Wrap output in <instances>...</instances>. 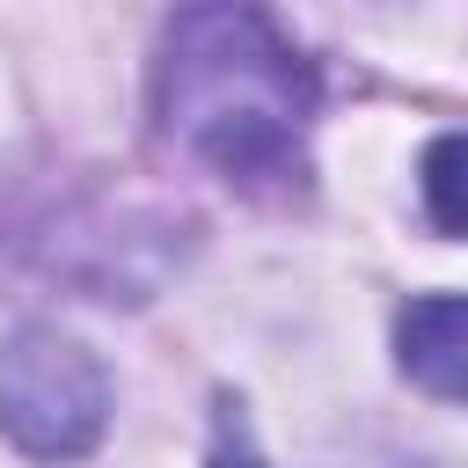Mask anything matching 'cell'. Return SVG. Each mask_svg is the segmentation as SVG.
Returning a JSON list of instances; mask_svg holds the SVG:
<instances>
[{
    "label": "cell",
    "instance_id": "5b68a950",
    "mask_svg": "<svg viewBox=\"0 0 468 468\" xmlns=\"http://www.w3.org/2000/svg\"><path fill=\"white\" fill-rule=\"evenodd\" d=\"M205 468H271V461L256 453V439H249V424H241L234 402H219V417H212V453H205Z\"/></svg>",
    "mask_w": 468,
    "mask_h": 468
},
{
    "label": "cell",
    "instance_id": "3957f363",
    "mask_svg": "<svg viewBox=\"0 0 468 468\" xmlns=\"http://www.w3.org/2000/svg\"><path fill=\"white\" fill-rule=\"evenodd\" d=\"M395 358L402 373L439 395V402H461V380H468V351H461V292H424L395 314Z\"/></svg>",
    "mask_w": 468,
    "mask_h": 468
},
{
    "label": "cell",
    "instance_id": "277c9868",
    "mask_svg": "<svg viewBox=\"0 0 468 468\" xmlns=\"http://www.w3.org/2000/svg\"><path fill=\"white\" fill-rule=\"evenodd\" d=\"M461 132H439L431 146H424V212H431V227L439 234H461Z\"/></svg>",
    "mask_w": 468,
    "mask_h": 468
},
{
    "label": "cell",
    "instance_id": "6da1fadb",
    "mask_svg": "<svg viewBox=\"0 0 468 468\" xmlns=\"http://www.w3.org/2000/svg\"><path fill=\"white\" fill-rule=\"evenodd\" d=\"M314 110L322 73L263 0H176L154 66V124L183 161L241 197H300Z\"/></svg>",
    "mask_w": 468,
    "mask_h": 468
},
{
    "label": "cell",
    "instance_id": "7a4b0ae2",
    "mask_svg": "<svg viewBox=\"0 0 468 468\" xmlns=\"http://www.w3.org/2000/svg\"><path fill=\"white\" fill-rule=\"evenodd\" d=\"M110 431V373L58 322L0 336V439L29 461H80Z\"/></svg>",
    "mask_w": 468,
    "mask_h": 468
}]
</instances>
